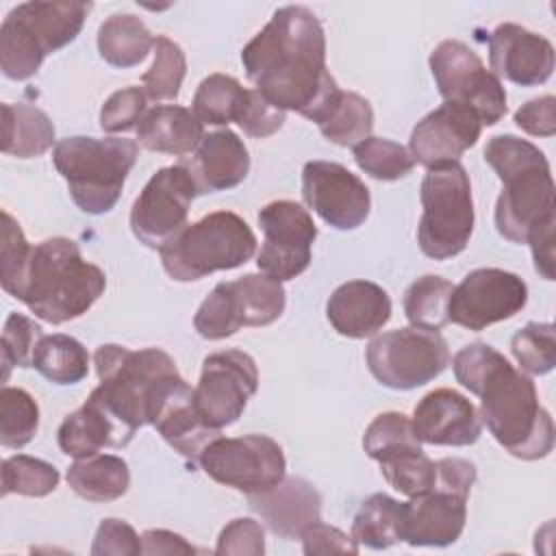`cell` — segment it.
<instances>
[{
	"instance_id": "6da1fadb",
	"label": "cell",
	"mask_w": 556,
	"mask_h": 556,
	"mask_svg": "<svg viewBox=\"0 0 556 556\" xmlns=\"http://www.w3.org/2000/svg\"><path fill=\"white\" fill-rule=\"evenodd\" d=\"M254 89L274 106L311 119L337 89L326 70V35L317 15L300 4L280 7L241 50Z\"/></svg>"
},
{
	"instance_id": "7a4b0ae2",
	"label": "cell",
	"mask_w": 556,
	"mask_h": 556,
	"mask_svg": "<svg viewBox=\"0 0 556 556\" xmlns=\"http://www.w3.org/2000/svg\"><path fill=\"white\" fill-rule=\"evenodd\" d=\"M456 380L480 397V419L515 458H545L554 447V421L539 404L534 382L486 343H471L452 358Z\"/></svg>"
},
{
	"instance_id": "3957f363",
	"label": "cell",
	"mask_w": 556,
	"mask_h": 556,
	"mask_svg": "<svg viewBox=\"0 0 556 556\" xmlns=\"http://www.w3.org/2000/svg\"><path fill=\"white\" fill-rule=\"evenodd\" d=\"M93 365L100 384L91 397L132 437L141 426H152L159 404L182 378L174 358L159 348L128 350L104 343L98 345Z\"/></svg>"
},
{
	"instance_id": "277c9868",
	"label": "cell",
	"mask_w": 556,
	"mask_h": 556,
	"mask_svg": "<svg viewBox=\"0 0 556 556\" xmlns=\"http://www.w3.org/2000/svg\"><path fill=\"white\" fill-rule=\"evenodd\" d=\"M484 161L502 180L495 202V228L513 243H528L530 235L554 222V180L545 154L515 135L491 137Z\"/></svg>"
},
{
	"instance_id": "5b68a950",
	"label": "cell",
	"mask_w": 556,
	"mask_h": 556,
	"mask_svg": "<svg viewBox=\"0 0 556 556\" xmlns=\"http://www.w3.org/2000/svg\"><path fill=\"white\" fill-rule=\"evenodd\" d=\"M104 271L83 258L74 239L52 237L33 248L15 298L35 317L59 326L85 315L104 293Z\"/></svg>"
},
{
	"instance_id": "8992f818",
	"label": "cell",
	"mask_w": 556,
	"mask_h": 556,
	"mask_svg": "<svg viewBox=\"0 0 556 556\" xmlns=\"http://www.w3.org/2000/svg\"><path fill=\"white\" fill-rule=\"evenodd\" d=\"M139 148L124 137H65L54 146L52 161L65 178L74 204L89 215L109 213L124 189Z\"/></svg>"
},
{
	"instance_id": "52a82bcc",
	"label": "cell",
	"mask_w": 556,
	"mask_h": 556,
	"mask_svg": "<svg viewBox=\"0 0 556 556\" xmlns=\"http://www.w3.org/2000/svg\"><path fill=\"white\" fill-rule=\"evenodd\" d=\"M89 2H22L0 28V70L11 80H26L43 59L72 43L89 13Z\"/></svg>"
},
{
	"instance_id": "ba28073f",
	"label": "cell",
	"mask_w": 556,
	"mask_h": 556,
	"mask_svg": "<svg viewBox=\"0 0 556 556\" xmlns=\"http://www.w3.org/2000/svg\"><path fill=\"white\" fill-rule=\"evenodd\" d=\"M159 252L169 278L191 282L248 263L256 252V237L237 213L215 211L185 226Z\"/></svg>"
},
{
	"instance_id": "9c48e42d",
	"label": "cell",
	"mask_w": 556,
	"mask_h": 556,
	"mask_svg": "<svg viewBox=\"0 0 556 556\" xmlns=\"http://www.w3.org/2000/svg\"><path fill=\"white\" fill-rule=\"evenodd\" d=\"M419 198L424 204L417 226L421 252L434 261L458 256L473 232V200L465 167L458 161L428 167Z\"/></svg>"
},
{
	"instance_id": "30bf717a",
	"label": "cell",
	"mask_w": 556,
	"mask_h": 556,
	"mask_svg": "<svg viewBox=\"0 0 556 556\" xmlns=\"http://www.w3.org/2000/svg\"><path fill=\"white\" fill-rule=\"evenodd\" d=\"M287 304L282 282L265 274H245L230 282H219L200 304L193 328L200 337L219 341L243 326L274 324Z\"/></svg>"
},
{
	"instance_id": "8fae6325",
	"label": "cell",
	"mask_w": 556,
	"mask_h": 556,
	"mask_svg": "<svg viewBox=\"0 0 556 556\" xmlns=\"http://www.w3.org/2000/svg\"><path fill=\"white\" fill-rule=\"evenodd\" d=\"M365 361L380 384L410 391L434 380L450 365V350L437 330L408 326L371 339Z\"/></svg>"
},
{
	"instance_id": "7c38bea8",
	"label": "cell",
	"mask_w": 556,
	"mask_h": 556,
	"mask_svg": "<svg viewBox=\"0 0 556 556\" xmlns=\"http://www.w3.org/2000/svg\"><path fill=\"white\" fill-rule=\"evenodd\" d=\"M428 63L445 102H458L471 109L482 126H493L504 117V85L467 43L445 39L430 52Z\"/></svg>"
},
{
	"instance_id": "4fadbf2b",
	"label": "cell",
	"mask_w": 556,
	"mask_h": 556,
	"mask_svg": "<svg viewBox=\"0 0 556 556\" xmlns=\"http://www.w3.org/2000/svg\"><path fill=\"white\" fill-rule=\"evenodd\" d=\"M208 478L245 495L263 493L285 478L282 447L267 434L213 439L198 458Z\"/></svg>"
},
{
	"instance_id": "5bb4252c",
	"label": "cell",
	"mask_w": 556,
	"mask_h": 556,
	"mask_svg": "<svg viewBox=\"0 0 556 556\" xmlns=\"http://www.w3.org/2000/svg\"><path fill=\"white\" fill-rule=\"evenodd\" d=\"M258 226L265 237L256 256L261 274L285 282L311 265L317 226L302 204L293 200L269 202L258 211Z\"/></svg>"
},
{
	"instance_id": "9a60e30c",
	"label": "cell",
	"mask_w": 556,
	"mask_h": 556,
	"mask_svg": "<svg viewBox=\"0 0 556 556\" xmlns=\"http://www.w3.org/2000/svg\"><path fill=\"white\" fill-rule=\"evenodd\" d=\"M195 195V182L180 163L159 169L130 208L132 235L143 245L161 250L187 226V213Z\"/></svg>"
},
{
	"instance_id": "2e32d148",
	"label": "cell",
	"mask_w": 556,
	"mask_h": 556,
	"mask_svg": "<svg viewBox=\"0 0 556 556\" xmlns=\"http://www.w3.org/2000/svg\"><path fill=\"white\" fill-rule=\"evenodd\" d=\"M258 389V369L250 354L224 350L204 358L193 389L195 408L206 426L222 430L235 424Z\"/></svg>"
},
{
	"instance_id": "e0dca14e",
	"label": "cell",
	"mask_w": 556,
	"mask_h": 556,
	"mask_svg": "<svg viewBox=\"0 0 556 556\" xmlns=\"http://www.w3.org/2000/svg\"><path fill=\"white\" fill-rule=\"evenodd\" d=\"M528 302L526 282L506 269L480 267L469 271L454 287L447 304L450 321L467 330H484L497 321L510 319Z\"/></svg>"
},
{
	"instance_id": "ac0fdd59",
	"label": "cell",
	"mask_w": 556,
	"mask_h": 556,
	"mask_svg": "<svg viewBox=\"0 0 556 556\" xmlns=\"http://www.w3.org/2000/svg\"><path fill=\"white\" fill-rule=\"evenodd\" d=\"M302 198L334 230H354L371 208L367 185L341 163L308 161L302 169Z\"/></svg>"
},
{
	"instance_id": "d6986e66",
	"label": "cell",
	"mask_w": 556,
	"mask_h": 556,
	"mask_svg": "<svg viewBox=\"0 0 556 556\" xmlns=\"http://www.w3.org/2000/svg\"><path fill=\"white\" fill-rule=\"evenodd\" d=\"M480 130L482 124L471 109L458 102H443L417 122L410 132L408 152L426 169L439 163H454L460 161L465 150L476 146Z\"/></svg>"
},
{
	"instance_id": "ffe728a7",
	"label": "cell",
	"mask_w": 556,
	"mask_h": 556,
	"mask_svg": "<svg viewBox=\"0 0 556 556\" xmlns=\"http://www.w3.org/2000/svg\"><path fill=\"white\" fill-rule=\"evenodd\" d=\"M489 63L497 78L536 87L554 72V46L519 24H500L489 35Z\"/></svg>"
},
{
	"instance_id": "44dd1931",
	"label": "cell",
	"mask_w": 556,
	"mask_h": 556,
	"mask_svg": "<svg viewBox=\"0 0 556 556\" xmlns=\"http://www.w3.org/2000/svg\"><path fill=\"white\" fill-rule=\"evenodd\" d=\"M413 432L421 443L465 447L482 434L476 406L454 389H434L413 410Z\"/></svg>"
},
{
	"instance_id": "7402d4cb",
	"label": "cell",
	"mask_w": 556,
	"mask_h": 556,
	"mask_svg": "<svg viewBox=\"0 0 556 556\" xmlns=\"http://www.w3.org/2000/svg\"><path fill=\"white\" fill-rule=\"evenodd\" d=\"M467 521V497L434 489L402 502V541L413 547H445L458 541Z\"/></svg>"
},
{
	"instance_id": "603a6c76",
	"label": "cell",
	"mask_w": 556,
	"mask_h": 556,
	"mask_svg": "<svg viewBox=\"0 0 556 556\" xmlns=\"http://www.w3.org/2000/svg\"><path fill=\"white\" fill-rule=\"evenodd\" d=\"M200 193L228 191L241 185L250 172V154L243 141L232 130L204 135L191 156L180 159Z\"/></svg>"
},
{
	"instance_id": "cb8c5ba5",
	"label": "cell",
	"mask_w": 556,
	"mask_h": 556,
	"mask_svg": "<svg viewBox=\"0 0 556 556\" xmlns=\"http://www.w3.org/2000/svg\"><path fill=\"white\" fill-rule=\"evenodd\" d=\"M248 497L250 508L282 539H300L321 517V495L302 478H282L269 491Z\"/></svg>"
},
{
	"instance_id": "d4e9b609",
	"label": "cell",
	"mask_w": 556,
	"mask_h": 556,
	"mask_svg": "<svg viewBox=\"0 0 556 556\" xmlns=\"http://www.w3.org/2000/svg\"><path fill=\"white\" fill-rule=\"evenodd\" d=\"M326 315L339 334L365 339L391 319V298L376 282L348 280L328 298Z\"/></svg>"
},
{
	"instance_id": "484cf974",
	"label": "cell",
	"mask_w": 556,
	"mask_h": 556,
	"mask_svg": "<svg viewBox=\"0 0 556 556\" xmlns=\"http://www.w3.org/2000/svg\"><path fill=\"white\" fill-rule=\"evenodd\" d=\"M152 426L187 460L198 463L202 450L219 437V430L204 424L195 408L193 389L180 378L156 408Z\"/></svg>"
},
{
	"instance_id": "4316f807",
	"label": "cell",
	"mask_w": 556,
	"mask_h": 556,
	"mask_svg": "<svg viewBox=\"0 0 556 556\" xmlns=\"http://www.w3.org/2000/svg\"><path fill=\"white\" fill-rule=\"evenodd\" d=\"M59 447L63 454L72 458H87L100 454L104 447H126L132 441L128 434L91 395L87 402L70 413L63 424L59 426Z\"/></svg>"
},
{
	"instance_id": "83f0119b",
	"label": "cell",
	"mask_w": 556,
	"mask_h": 556,
	"mask_svg": "<svg viewBox=\"0 0 556 556\" xmlns=\"http://www.w3.org/2000/svg\"><path fill=\"white\" fill-rule=\"evenodd\" d=\"M137 139L150 152L185 159L204 139V124L185 106L159 104L148 109L139 119Z\"/></svg>"
},
{
	"instance_id": "f1b7e54d",
	"label": "cell",
	"mask_w": 556,
	"mask_h": 556,
	"mask_svg": "<svg viewBox=\"0 0 556 556\" xmlns=\"http://www.w3.org/2000/svg\"><path fill=\"white\" fill-rule=\"evenodd\" d=\"M311 122L319 126V132L328 141L337 146H356L371 137L374 111L363 96L337 87L315 111Z\"/></svg>"
},
{
	"instance_id": "f546056e",
	"label": "cell",
	"mask_w": 556,
	"mask_h": 556,
	"mask_svg": "<svg viewBox=\"0 0 556 556\" xmlns=\"http://www.w3.org/2000/svg\"><path fill=\"white\" fill-rule=\"evenodd\" d=\"M65 478L72 491L89 502H113L130 486V469L126 460L115 454L76 458Z\"/></svg>"
},
{
	"instance_id": "4dcf8cb0",
	"label": "cell",
	"mask_w": 556,
	"mask_h": 556,
	"mask_svg": "<svg viewBox=\"0 0 556 556\" xmlns=\"http://www.w3.org/2000/svg\"><path fill=\"white\" fill-rule=\"evenodd\" d=\"M54 143V124L33 104H2V152L33 159Z\"/></svg>"
},
{
	"instance_id": "1f68e13d",
	"label": "cell",
	"mask_w": 556,
	"mask_h": 556,
	"mask_svg": "<svg viewBox=\"0 0 556 556\" xmlns=\"http://www.w3.org/2000/svg\"><path fill=\"white\" fill-rule=\"evenodd\" d=\"M154 48V37L132 13H113L98 30V52L113 67H135Z\"/></svg>"
},
{
	"instance_id": "d6a6232c",
	"label": "cell",
	"mask_w": 556,
	"mask_h": 556,
	"mask_svg": "<svg viewBox=\"0 0 556 556\" xmlns=\"http://www.w3.org/2000/svg\"><path fill=\"white\" fill-rule=\"evenodd\" d=\"M352 539L371 549H387L402 541V502L387 493L369 495L352 521Z\"/></svg>"
},
{
	"instance_id": "836d02e7",
	"label": "cell",
	"mask_w": 556,
	"mask_h": 556,
	"mask_svg": "<svg viewBox=\"0 0 556 556\" xmlns=\"http://www.w3.org/2000/svg\"><path fill=\"white\" fill-rule=\"evenodd\" d=\"M33 367L54 384H76L89 371V354L70 334H43L33 354Z\"/></svg>"
},
{
	"instance_id": "e575fe53",
	"label": "cell",
	"mask_w": 556,
	"mask_h": 556,
	"mask_svg": "<svg viewBox=\"0 0 556 556\" xmlns=\"http://www.w3.org/2000/svg\"><path fill=\"white\" fill-rule=\"evenodd\" d=\"M384 480L406 497L437 489V460H430L421 445H408L376 460Z\"/></svg>"
},
{
	"instance_id": "d590c367",
	"label": "cell",
	"mask_w": 556,
	"mask_h": 556,
	"mask_svg": "<svg viewBox=\"0 0 556 556\" xmlns=\"http://www.w3.org/2000/svg\"><path fill=\"white\" fill-rule=\"evenodd\" d=\"M454 285L441 276H421L404 293V313L410 326L441 330L450 324L447 304Z\"/></svg>"
},
{
	"instance_id": "8d00e7d4",
	"label": "cell",
	"mask_w": 556,
	"mask_h": 556,
	"mask_svg": "<svg viewBox=\"0 0 556 556\" xmlns=\"http://www.w3.org/2000/svg\"><path fill=\"white\" fill-rule=\"evenodd\" d=\"M245 91L241 83L226 74L206 76L193 96V115L208 126H224L237 119Z\"/></svg>"
},
{
	"instance_id": "74e56055",
	"label": "cell",
	"mask_w": 556,
	"mask_h": 556,
	"mask_svg": "<svg viewBox=\"0 0 556 556\" xmlns=\"http://www.w3.org/2000/svg\"><path fill=\"white\" fill-rule=\"evenodd\" d=\"M39 428V406L35 397L20 387L0 389V443L20 450L33 441Z\"/></svg>"
},
{
	"instance_id": "f35d334b",
	"label": "cell",
	"mask_w": 556,
	"mask_h": 556,
	"mask_svg": "<svg viewBox=\"0 0 556 556\" xmlns=\"http://www.w3.org/2000/svg\"><path fill=\"white\" fill-rule=\"evenodd\" d=\"M154 61L141 76L143 91L150 100H176L187 74V59L178 43L165 35L154 37Z\"/></svg>"
},
{
	"instance_id": "ab89813d",
	"label": "cell",
	"mask_w": 556,
	"mask_h": 556,
	"mask_svg": "<svg viewBox=\"0 0 556 556\" xmlns=\"http://www.w3.org/2000/svg\"><path fill=\"white\" fill-rule=\"evenodd\" d=\"M352 152L356 165L376 180H400L415 167L408 148L382 137H367L352 146Z\"/></svg>"
},
{
	"instance_id": "60d3db41",
	"label": "cell",
	"mask_w": 556,
	"mask_h": 556,
	"mask_svg": "<svg viewBox=\"0 0 556 556\" xmlns=\"http://www.w3.org/2000/svg\"><path fill=\"white\" fill-rule=\"evenodd\" d=\"M59 469L41 458L15 454L2 463V495L43 497L59 486Z\"/></svg>"
},
{
	"instance_id": "b9f144b4",
	"label": "cell",
	"mask_w": 556,
	"mask_h": 556,
	"mask_svg": "<svg viewBox=\"0 0 556 556\" xmlns=\"http://www.w3.org/2000/svg\"><path fill=\"white\" fill-rule=\"evenodd\" d=\"M513 356L526 374L543 376L556 365V339L552 324L530 321L510 339Z\"/></svg>"
},
{
	"instance_id": "7bdbcfd3",
	"label": "cell",
	"mask_w": 556,
	"mask_h": 556,
	"mask_svg": "<svg viewBox=\"0 0 556 556\" xmlns=\"http://www.w3.org/2000/svg\"><path fill=\"white\" fill-rule=\"evenodd\" d=\"M43 337L41 326L22 313H11L2 328L0 358H2V380L7 382L11 367H33V354Z\"/></svg>"
},
{
	"instance_id": "ee69618b",
	"label": "cell",
	"mask_w": 556,
	"mask_h": 556,
	"mask_svg": "<svg viewBox=\"0 0 556 556\" xmlns=\"http://www.w3.org/2000/svg\"><path fill=\"white\" fill-rule=\"evenodd\" d=\"M408 445H421V441L415 437L410 419L395 410L380 413L363 434V450L374 460Z\"/></svg>"
},
{
	"instance_id": "f6af8a7d",
	"label": "cell",
	"mask_w": 556,
	"mask_h": 556,
	"mask_svg": "<svg viewBox=\"0 0 556 556\" xmlns=\"http://www.w3.org/2000/svg\"><path fill=\"white\" fill-rule=\"evenodd\" d=\"M33 245L26 241L20 224L9 211H2V254H0V282L9 295H17Z\"/></svg>"
},
{
	"instance_id": "bcb514c9",
	"label": "cell",
	"mask_w": 556,
	"mask_h": 556,
	"mask_svg": "<svg viewBox=\"0 0 556 556\" xmlns=\"http://www.w3.org/2000/svg\"><path fill=\"white\" fill-rule=\"evenodd\" d=\"M146 91L141 87H126L109 96L100 109V128L104 132H126L137 128L146 109Z\"/></svg>"
},
{
	"instance_id": "7dc6e473",
	"label": "cell",
	"mask_w": 556,
	"mask_h": 556,
	"mask_svg": "<svg viewBox=\"0 0 556 556\" xmlns=\"http://www.w3.org/2000/svg\"><path fill=\"white\" fill-rule=\"evenodd\" d=\"M239 128L248 135V137H269L274 132H278L285 124V111L274 106L267 98H263L256 89H248L243 104L237 113Z\"/></svg>"
},
{
	"instance_id": "c3c4849f",
	"label": "cell",
	"mask_w": 556,
	"mask_h": 556,
	"mask_svg": "<svg viewBox=\"0 0 556 556\" xmlns=\"http://www.w3.org/2000/svg\"><path fill=\"white\" fill-rule=\"evenodd\" d=\"M265 552V532L263 526L250 517L232 519L219 532L215 554H245V556H261Z\"/></svg>"
},
{
	"instance_id": "681fc988",
	"label": "cell",
	"mask_w": 556,
	"mask_h": 556,
	"mask_svg": "<svg viewBox=\"0 0 556 556\" xmlns=\"http://www.w3.org/2000/svg\"><path fill=\"white\" fill-rule=\"evenodd\" d=\"M93 556H137L143 554L141 549V536L135 532V528L122 519H102L98 526L93 545H91Z\"/></svg>"
},
{
	"instance_id": "f907efd6",
	"label": "cell",
	"mask_w": 556,
	"mask_h": 556,
	"mask_svg": "<svg viewBox=\"0 0 556 556\" xmlns=\"http://www.w3.org/2000/svg\"><path fill=\"white\" fill-rule=\"evenodd\" d=\"M304 554H356L358 543L334 526L315 521L302 532Z\"/></svg>"
},
{
	"instance_id": "816d5d0a",
	"label": "cell",
	"mask_w": 556,
	"mask_h": 556,
	"mask_svg": "<svg viewBox=\"0 0 556 556\" xmlns=\"http://www.w3.org/2000/svg\"><path fill=\"white\" fill-rule=\"evenodd\" d=\"M515 124L534 137H552L556 132V100L554 96H541L515 111Z\"/></svg>"
},
{
	"instance_id": "f5cc1de1",
	"label": "cell",
	"mask_w": 556,
	"mask_h": 556,
	"mask_svg": "<svg viewBox=\"0 0 556 556\" xmlns=\"http://www.w3.org/2000/svg\"><path fill=\"white\" fill-rule=\"evenodd\" d=\"M532 248V258H534V269L545 278L554 280V222H547L539 226L530 239Z\"/></svg>"
},
{
	"instance_id": "db71d44e",
	"label": "cell",
	"mask_w": 556,
	"mask_h": 556,
	"mask_svg": "<svg viewBox=\"0 0 556 556\" xmlns=\"http://www.w3.org/2000/svg\"><path fill=\"white\" fill-rule=\"evenodd\" d=\"M143 554H195V547L169 530H146L141 534Z\"/></svg>"
}]
</instances>
